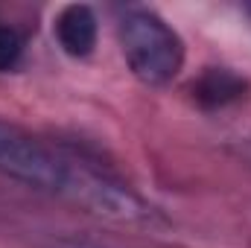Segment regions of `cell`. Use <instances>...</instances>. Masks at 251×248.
I'll return each instance as SVG.
<instances>
[{"label": "cell", "mask_w": 251, "mask_h": 248, "mask_svg": "<svg viewBox=\"0 0 251 248\" xmlns=\"http://www.w3.org/2000/svg\"><path fill=\"white\" fill-rule=\"evenodd\" d=\"M21 56H24V38L18 35V29L0 24V73L15 70Z\"/></svg>", "instance_id": "cell-5"}, {"label": "cell", "mask_w": 251, "mask_h": 248, "mask_svg": "<svg viewBox=\"0 0 251 248\" xmlns=\"http://www.w3.org/2000/svg\"><path fill=\"white\" fill-rule=\"evenodd\" d=\"M228 149L240 158V161H246L251 167V134H240V137H231L228 140Z\"/></svg>", "instance_id": "cell-7"}, {"label": "cell", "mask_w": 251, "mask_h": 248, "mask_svg": "<svg viewBox=\"0 0 251 248\" xmlns=\"http://www.w3.org/2000/svg\"><path fill=\"white\" fill-rule=\"evenodd\" d=\"M0 175L35 193L62 198L114 225L167 228L164 213L140 193L62 149L47 146L29 131L0 117Z\"/></svg>", "instance_id": "cell-1"}, {"label": "cell", "mask_w": 251, "mask_h": 248, "mask_svg": "<svg viewBox=\"0 0 251 248\" xmlns=\"http://www.w3.org/2000/svg\"><path fill=\"white\" fill-rule=\"evenodd\" d=\"M47 248H114V246L100 243V240L85 237V234L62 231V234H50V237H47Z\"/></svg>", "instance_id": "cell-6"}, {"label": "cell", "mask_w": 251, "mask_h": 248, "mask_svg": "<svg viewBox=\"0 0 251 248\" xmlns=\"http://www.w3.org/2000/svg\"><path fill=\"white\" fill-rule=\"evenodd\" d=\"M246 12H249V15H251V6H246Z\"/></svg>", "instance_id": "cell-8"}, {"label": "cell", "mask_w": 251, "mask_h": 248, "mask_svg": "<svg viewBox=\"0 0 251 248\" xmlns=\"http://www.w3.org/2000/svg\"><path fill=\"white\" fill-rule=\"evenodd\" d=\"M246 79L237 76L228 67H207L199 82L193 85V97L207 105V108H222L228 102H237L240 97H246Z\"/></svg>", "instance_id": "cell-4"}, {"label": "cell", "mask_w": 251, "mask_h": 248, "mask_svg": "<svg viewBox=\"0 0 251 248\" xmlns=\"http://www.w3.org/2000/svg\"><path fill=\"white\" fill-rule=\"evenodd\" d=\"M53 32H56L59 47H62L67 56L85 59V56H91L94 47H97V35H100L97 15H94V9L85 6V3H70V6H64L62 12L56 15Z\"/></svg>", "instance_id": "cell-3"}, {"label": "cell", "mask_w": 251, "mask_h": 248, "mask_svg": "<svg viewBox=\"0 0 251 248\" xmlns=\"http://www.w3.org/2000/svg\"><path fill=\"white\" fill-rule=\"evenodd\" d=\"M117 38L128 70L149 88L170 85L184 67L181 35L152 9H126L117 21Z\"/></svg>", "instance_id": "cell-2"}]
</instances>
